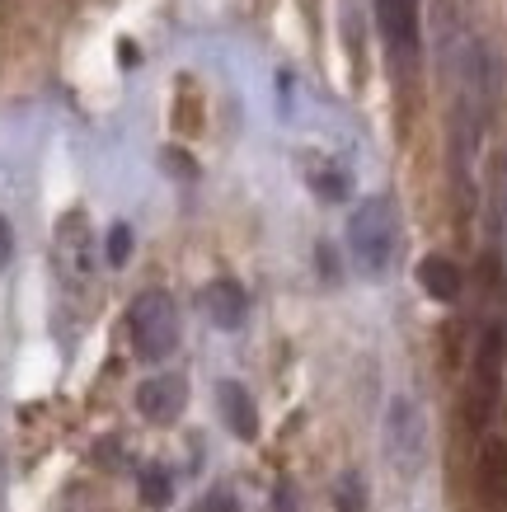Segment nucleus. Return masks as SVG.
Returning <instances> with one entry per match:
<instances>
[{"label":"nucleus","mask_w":507,"mask_h":512,"mask_svg":"<svg viewBox=\"0 0 507 512\" xmlns=\"http://www.w3.org/2000/svg\"><path fill=\"white\" fill-rule=\"evenodd\" d=\"M348 249H353V264L362 278L381 282L395 268L400 254V207L385 198H362V207H353L348 217Z\"/></svg>","instance_id":"f257e3e1"},{"label":"nucleus","mask_w":507,"mask_h":512,"mask_svg":"<svg viewBox=\"0 0 507 512\" xmlns=\"http://www.w3.org/2000/svg\"><path fill=\"white\" fill-rule=\"evenodd\" d=\"M381 447H385V461L400 470V475H418L423 470V461H428V419H423L418 400L395 395V400L385 404Z\"/></svg>","instance_id":"f03ea898"},{"label":"nucleus","mask_w":507,"mask_h":512,"mask_svg":"<svg viewBox=\"0 0 507 512\" xmlns=\"http://www.w3.org/2000/svg\"><path fill=\"white\" fill-rule=\"evenodd\" d=\"M127 334H132V348L146 362H160L179 348V306L169 292H141L127 311Z\"/></svg>","instance_id":"7ed1b4c3"},{"label":"nucleus","mask_w":507,"mask_h":512,"mask_svg":"<svg viewBox=\"0 0 507 512\" xmlns=\"http://www.w3.org/2000/svg\"><path fill=\"white\" fill-rule=\"evenodd\" d=\"M503 362H507V329L493 320L484 329V339L475 343V362H470V423H484L498 404L503 390Z\"/></svg>","instance_id":"20e7f679"},{"label":"nucleus","mask_w":507,"mask_h":512,"mask_svg":"<svg viewBox=\"0 0 507 512\" xmlns=\"http://www.w3.org/2000/svg\"><path fill=\"white\" fill-rule=\"evenodd\" d=\"M376 24L404 76L418 66V0H376Z\"/></svg>","instance_id":"39448f33"},{"label":"nucleus","mask_w":507,"mask_h":512,"mask_svg":"<svg viewBox=\"0 0 507 512\" xmlns=\"http://www.w3.org/2000/svg\"><path fill=\"white\" fill-rule=\"evenodd\" d=\"M188 404V381L184 376H151L137 386V409L151 423H174Z\"/></svg>","instance_id":"423d86ee"},{"label":"nucleus","mask_w":507,"mask_h":512,"mask_svg":"<svg viewBox=\"0 0 507 512\" xmlns=\"http://www.w3.org/2000/svg\"><path fill=\"white\" fill-rule=\"evenodd\" d=\"M202 315L216 329H240L249 320V292L235 278H216L202 287Z\"/></svg>","instance_id":"0eeeda50"},{"label":"nucleus","mask_w":507,"mask_h":512,"mask_svg":"<svg viewBox=\"0 0 507 512\" xmlns=\"http://www.w3.org/2000/svg\"><path fill=\"white\" fill-rule=\"evenodd\" d=\"M475 489L484 512H507V447L489 442L479 451V470H475Z\"/></svg>","instance_id":"6e6552de"},{"label":"nucleus","mask_w":507,"mask_h":512,"mask_svg":"<svg viewBox=\"0 0 507 512\" xmlns=\"http://www.w3.org/2000/svg\"><path fill=\"white\" fill-rule=\"evenodd\" d=\"M216 404H221L226 428H231L240 442H254V437H259V409H254V400H249V390L240 386V381H221V386H216Z\"/></svg>","instance_id":"1a4fd4ad"},{"label":"nucleus","mask_w":507,"mask_h":512,"mask_svg":"<svg viewBox=\"0 0 507 512\" xmlns=\"http://www.w3.org/2000/svg\"><path fill=\"white\" fill-rule=\"evenodd\" d=\"M418 287H423L432 301H456L461 287H465V278H461V268L451 264L446 254H428V259L418 264Z\"/></svg>","instance_id":"9d476101"},{"label":"nucleus","mask_w":507,"mask_h":512,"mask_svg":"<svg viewBox=\"0 0 507 512\" xmlns=\"http://www.w3.org/2000/svg\"><path fill=\"white\" fill-rule=\"evenodd\" d=\"M310 188H315V198L320 202H348V193H353V174L343 170V165H334V160H324V170L310 174Z\"/></svg>","instance_id":"9b49d317"},{"label":"nucleus","mask_w":507,"mask_h":512,"mask_svg":"<svg viewBox=\"0 0 507 512\" xmlns=\"http://www.w3.org/2000/svg\"><path fill=\"white\" fill-rule=\"evenodd\" d=\"M334 503H338V512H362L367 508V480L357 470H343L334 480Z\"/></svg>","instance_id":"f8f14e48"},{"label":"nucleus","mask_w":507,"mask_h":512,"mask_svg":"<svg viewBox=\"0 0 507 512\" xmlns=\"http://www.w3.org/2000/svg\"><path fill=\"white\" fill-rule=\"evenodd\" d=\"M169 494H174V484H169V475L160 466H146L141 470V498L151 503V508H165Z\"/></svg>","instance_id":"ddd939ff"},{"label":"nucleus","mask_w":507,"mask_h":512,"mask_svg":"<svg viewBox=\"0 0 507 512\" xmlns=\"http://www.w3.org/2000/svg\"><path fill=\"white\" fill-rule=\"evenodd\" d=\"M104 254H108V264H113V268H123L127 259H132V226H123V221H118V226L108 231Z\"/></svg>","instance_id":"4468645a"},{"label":"nucleus","mask_w":507,"mask_h":512,"mask_svg":"<svg viewBox=\"0 0 507 512\" xmlns=\"http://www.w3.org/2000/svg\"><path fill=\"white\" fill-rule=\"evenodd\" d=\"M10 259H15V231H10V221L0 217V273L10 268Z\"/></svg>","instance_id":"2eb2a0df"},{"label":"nucleus","mask_w":507,"mask_h":512,"mask_svg":"<svg viewBox=\"0 0 507 512\" xmlns=\"http://www.w3.org/2000/svg\"><path fill=\"white\" fill-rule=\"evenodd\" d=\"M315 259H320V273H324V278L334 282V278H338V259H334V249L320 245V249H315Z\"/></svg>","instance_id":"dca6fc26"},{"label":"nucleus","mask_w":507,"mask_h":512,"mask_svg":"<svg viewBox=\"0 0 507 512\" xmlns=\"http://www.w3.org/2000/svg\"><path fill=\"white\" fill-rule=\"evenodd\" d=\"M493 212H498V231L507 235V170H503V184H498V198H493Z\"/></svg>","instance_id":"f3484780"},{"label":"nucleus","mask_w":507,"mask_h":512,"mask_svg":"<svg viewBox=\"0 0 507 512\" xmlns=\"http://www.w3.org/2000/svg\"><path fill=\"white\" fill-rule=\"evenodd\" d=\"M198 512H235V503H231V498H226V494H212V498H207V503H202Z\"/></svg>","instance_id":"a211bd4d"},{"label":"nucleus","mask_w":507,"mask_h":512,"mask_svg":"<svg viewBox=\"0 0 507 512\" xmlns=\"http://www.w3.org/2000/svg\"><path fill=\"white\" fill-rule=\"evenodd\" d=\"M277 512H296V498H292V484H277Z\"/></svg>","instance_id":"6ab92c4d"}]
</instances>
